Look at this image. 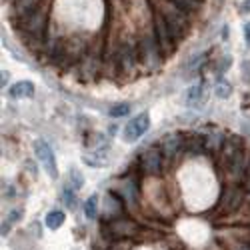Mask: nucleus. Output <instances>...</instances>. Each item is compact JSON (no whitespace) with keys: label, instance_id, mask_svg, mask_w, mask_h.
I'll use <instances>...</instances> for the list:
<instances>
[{"label":"nucleus","instance_id":"nucleus-3","mask_svg":"<svg viewBox=\"0 0 250 250\" xmlns=\"http://www.w3.org/2000/svg\"><path fill=\"white\" fill-rule=\"evenodd\" d=\"M34 154H36V158L40 162H42V166H44V170L48 172V176L58 178V166H56L54 152H52V148L48 146L44 140H36L34 142Z\"/></svg>","mask_w":250,"mask_h":250},{"label":"nucleus","instance_id":"nucleus-14","mask_svg":"<svg viewBox=\"0 0 250 250\" xmlns=\"http://www.w3.org/2000/svg\"><path fill=\"white\" fill-rule=\"evenodd\" d=\"M130 112V104H126V102H120V104H114V106L108 110V114L112 116V118H120V116H126Z\"/></svg>","mask_w":250,"mask_h":250},{"label":"nucleus","instance_id":"nucleus-2","mask_svg":"<svg viewBox=\"0 0 250 250\" xmlns=\"http://www.w3.org/2000/svg\"><path fill=\"white\" fill-rule=\"evenodd\" d=\"M86 164L90 166H106L110 162V148L106 140H96L94 144H90L88 150L82 154Z\"/></svg>","mask_w":250,"mask_h":250},{"label":"nucleus","instance_id":"nucleus-10","mask_svg":"<svg viewBox=\"0 0 250 250\" xmlns=\"http://www.w3.org/2000/svg\"><path fill=\"white\" fill-rule=\"evenodd\" d=\"M180 146H182V138L176 136V134H170L168 138H164V142H162V150H164L166 156L178 154L180 152Z\"/></svg>","mask_w":250,"mask_h":250},{"label":"nucleus","instance_id":"nucleus-21","mask_svg":"<svg viewBox=\"0 0 250 250\" xmlns=\"http://www.w3.org/2000/svg\"><path fill=\"white\" fill-rule=\"evenodd\" d=\"M242 8H244L246 12H250V0H244V4H242Z\"/></svg>","mask_w":250,"mask_h":250},{"label":"nucleus","instance_id":"nucleus-7","mask_svg":"<svg viewBox=\"0 0 250 250\" xmlns=\"http://www.w3.org/2000/svg\"><path fill=\"white\" fill-rule=\"evenodd\" d=\"M140 168L146 174H160L162 170V154L154 148L146 150L140 156Z\"/></svg>","mask_w":250,"mask_h":250},{"label":"nucleus","instance_id":"nucleus-1","mask_svg":"<svg viewBox=\"0 0 250 250\" xmlns=\"http://www.w3.org/2000/svg\"><path fill=\"white\" fill-rule=\"evenodd\" d=\"M154 32H156V44L160 48V52L166 56L174 50V36L168 28V22L164 20L162 14H156V20H154Z\"/></svg>","mask_w":250,"mask_h":250},{"label":"nucleus","instance_id":"nucleus-13","mask_svg":"<svg viewBox=\"0 0 250 250\" xmlns=\"http://www.w3.org/2000/svg\"><path fill=\"white\" fill-rule=\"evenodd\" d=\"M230 92H232V86L228 84L226 80H218V82H216L214 94H216L218 98H228V96H230Z\"/></svg>","mask_w":250,"mask_h":250},{"label":"nucleus","instance_id":"nucleus-22","mask_svg":"<svg viewBox=\"0 0 250 250\" xmlns=\"http://www.w3.org/2000/svg\"><path fill=\"white\" fill-rule=\"evenodd\" d=\"M236 250H250V246H236Z\"/></svg>","mask_w":250,"mask_h":250},{"label":"nucleus","instance_id":"nucleus-9","mask_svg":"<svg viewBox=\"0 0 250 250\" xmlns=\"http://www.w3.org/2000/svg\"><path fill=\"white\" fill-rule=\"evenodd\" d=\"M204 100H206V86L202 84V82L190 86L188 94H186V104L196 108V106H200V104H204Z\"/></svg>","mask_w":250,"mask_h":250},{"label":"nucleus","instance_id":"nucleus-19","mask_svg":"<svg viewBox=\"0 0 250 250\" xmlns=\"http://www.w3.org/2000/svg\"><path fill=\"white\" fill-rule=\"evenodd\" d=\"M244 36H246V42L250 44V22L244 26Z\"/></svg>","mask_w":250,"mask_h":250},{"label":"nucleus","instance_id":"nucleus-11","mask_svg":"<svg viewBox=\"0 0 250 250\" xmlns=\"http://www.w3.org/2000/svg\"><path fill=\"white\" fill-rule=\"evenodd\" d=\"M44 224H46V228H50V230H58V228L64 224V212L62 210H50L46 214Z\"/></svg>","mask_w":250,"mask_h":250},{"label":"nucleus","instance_id":"nucleus-15","mask_svg":"<svg viewBox=\"0 0 250 250\" xmlns=\"http://www.w3.org/2000/svg\"><path fill=\"white\" fill-rule=\"evenodd\" d=\"M120 64L124 66V70H130V68L134 66V56L130 54V50H128V48H124V50H122V58H120Z\"/></svg>","mask_w":250,"mask_h":250},{"label":"nucleus","instance_id":"nucleus-6","mask_svg":"<svg viewBox=\"0 0 250 250\" xmlns=\"http://www.w3.org/2000/svg\"><path fill=\"white\" fill-rule=\"evenodd\" d=\"M160 54L162 52H160L158 44L154 42L152 38H144L140 42V46H138V56L142 58V62L148 68H156L160 64Z\"/></svg>","mask_w":250,"mask_h":250},{"label":"nucleus","instance_id":"nucleus-4","mask_svg":"<svg viewBox=\"0 0 250 250\" xmlns=\"http://www.w3.org/2000/svg\"><path fill=\"white\" fill-rule=\"evenodd\" d=\"M148 128H150V116H148V112H142V114L134 116L126 126H124V140L136 142Z\"/></svg>","mask_w":250,"mask_h":250},{"label":"nucleus","instance_id":"nucleus-20","mask_svg":"<svg viewBox=\"0 0 250 250\" xmlns=\"http://www.w3.org/2000/svg\"><path fill=\"white\" fill-rule=\"evenodd\" d=\"M6 82H8V72H2V80H0V84H2V88H4Z\"/></svg>","mask_w":250,"mask_h":250},{"label":"nucleus","instance_id":"nucleus-18","mask_svg":"<svg viewBox=\"0 0 250 250\" xmlns=\"http://www.w3.org/2000/svg\"><path fill=\"white\" fill-rule=\"evenodd\" d=\"M62 196H64V200H66V206H68V208H74V206H76V202H74V192H72L70 188H64Z\"/></svg>","mask_w":250,"mask_h":250},{"label":"nucleus","instance_id":"nucleus-16","mask_svg":"<svg viewBox=\"0 0 250 250\" xmlns=\"http://www.w3.org/2000/svg\"><path fill=\"white\" fill-rule=\"evenodd\" d=\"M172 2H174L180 10H184V12H186V10H192V8L196 6V0H172Z\"/></svg>","mask_w":250,"mask_h":250},{"label":"nucleus","instance_id":"nucleus-12","mask_svg":"<svg viewBox=\"0 0 250 250\" xmlns=\"http://www.w3.org/2000/svg\"><path fill=\"white\" fill-rule=\"evenodd\" d=\"M96 214H98V196L92 194V196H88L86 202H84V216H86L88 220H94Z\"/></svg>","mask_w":250,"mask_h":250},{"label":"nucleus","instance_id":"nucleus-5","mask_svg":"<svg viewBox=\"0 0 250 250\" xmlns=\"http://www.w3.org/2000/svg\"><path fill=\"white\" fill-rule=\"evenodd\" d=\"M22 26H24V30H26L28 34L40 38V36L44 34V30H46V12H44L42 8H34L30 14L24 16Z\"/></svg>","mask_w":250,"mask_h":250},{"label":"nucleus","instance_id":"nucleus-17","mask_svg":"<svg viewBox=\"0 0 250 250\" xmlns=\"http://www.w3.org/2000/svg\"><path fill=\"white\" fill-rule=\"evenodd\" d=\"M108 202H106V206L110 208V210L114 212V214H120V202L118 200H114V194H108V198H106Z\"/></svg>","mask_w":250,"mask_h":250},{"label":"nucleus","instance_id":"nucleus-8","mask_svg":"<svg viewBox=\"0 0 250 250\" xmlns=\"http://www.w3.org/2000/svg\"><path fill=\"white\" fill-rule=\"evenodd\" d=\"M8 94H10L12 98H16V100L32 98V96H34V84H32V82H28V80H20V82H16V84L10 86Z\"/></svg>","mask_w":250,"mask_h":250}]
</instances>
